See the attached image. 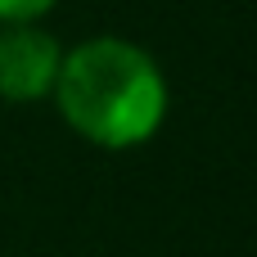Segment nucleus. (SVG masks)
<instances>
[{"mask_svg": "<svg viewBox=\"0 0 257 257\" xmlns=\"http://www.w3.org/2000/svg\"><path fill=\"white\" fill-rule=\"evenodd\" d=\"M50 95L63 122L99 149H136L167 117L163 68L122 36H90L68 50Z\"/></svg>", "mask_w": 257, "mask_h": 257, "instance_id": "obj_1", "label": "nucleus"}, {"mask_svg": "<svg viewBox=\"0 0 257 257\" xmlns=\"http://www.w3.org/2000/svg\"><path fill=\"white\" fill-rule=\"evenodd\" d=\"M63 50L50 32L32 23H5L0 27V99L32 104L54 90Z\"/></svg>", "mask_w": 257, "mask_h": 257, "instance_id": "obj_2", "label": "nucleus"}, {"mask_svg": "<svg viewBox=\"0 0 257 257\" xmlns=\"http://www.w3.org/2000/svg\"><path fill=\"white\" fill-rule=\"evenodd\" d=\"M59 0H0V23H36Z\"/></svg>", "mask_w": 257, "mask_h": 257, "instance_id": "obj_3", "label": "nucleus"}]
</instances>
